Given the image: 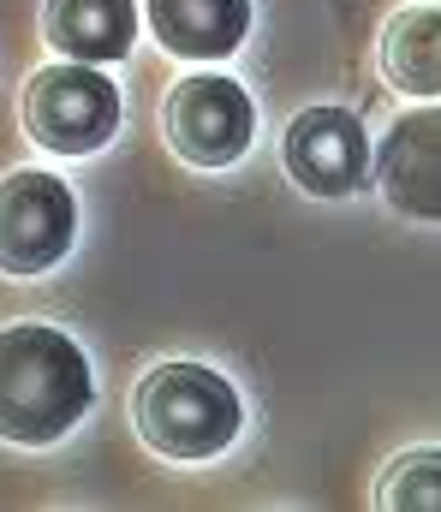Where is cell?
Here are the masks:
<instances>
[{
	"mask_svg": "<svg viewBox=\"0 0 441 512\" xmlns=\"http://www.w3.org/2000/svg\"><path fill=\"white\" fill-rule=\"evenodd\" d=\"M90 358L48 322L0 328V441L54 447L90 411Z\"/></svg>",
	"mask_w": 441,
	"mask_h": 512,
	"instance_id": "obj_1",
	"label": "cell"
},
{
	"mask_svg": "<svg viewBox=\"0 0 441 512\" xmlns=\"http://www.w3.org/2000/svg\"><path fill=\"white\" fill-rule=\"evenodd\" d=\"M132 423L161 459H215L233 447L245 405L209 364H155L132 393Z\"/></svg>",
	"mask_w": 441,
	"mask_h": 512,
	"instance_id": "obj_2",
	"label": "cell"
},
{
	"mask_svg": "<svg viewBox=\"0 0 441 512\" xmlns=\"http://www.w3.org/2000/svg\"><path fill=\"white\" fill-rule=\"evenodd\" d=\"M24 131L54 155H90L120 131V90L96 66H42L24 84Z\"/></svg>",
	"mask_w": 441,
	"mask_h": 512,
	"instance_id": "obj_3",
	"label": "cell"
},
{
	"mask_svg": "<svg viewBox=\"0 0 441 512\" xmlns=\"http://www.w3.org/2000/svg\"><path fill=\"white\" fill-rule=\"evenodd\" d=\"M161 126H167V143H173L179 161H191V167H233L251 149L257 108H251V96L233 78L203 72V78H185V84L167 90Z\"/></svg>",
	"mask_w": 441,
	"mask_h": 512,
	"instance_id": "obj_4",
	"label": "cell"
},
{
	"mask_svg": "<svg viewBox=\"0 0 441 512\" xmlns=\"http://www.w3.org/2000/svg\"><path fill=\"white\" fill-rule=\"evenodd\" d=\"M78 203L54 173H6L0 179V274H42L72 251Z\"/></svg>",
	"mask_w": 441,
	"mask_h": 512,
	"instance_id": "obj_5",
	"label": "cell"
},
{
	"mask_svg": "<svg viewBox=\"0 0 441 512\" xmlns=\"http://www.w3.org/2000/svg\"><path fill=\"white\" fill-rule=\"evenodd\" d=\"M281 167L310 197H352L370 173V137L346 108H304L281 137Z\"/></svg>",
	"mask_w": 441,
	"mask_h": 512,
	"instance_id": "obj_6",
	"label": "cell"
},
{
	"mask_svg": "<svg viewBox=\"0 0 441 512\" xmlns=\"http://www.w3.org/2000/svg\"><path fill=\"white\" fill-rule=\"evenodd\" d=\"M376 185L388 209L441 221V108H412L376 143Z\"/></svg>",
	"mask_w": 441,
	"mask_h": 512,
	"instance_id": "obj_7",
	"label": "cell"
},
{
	"mask_svg": "<svg viewBox=\"0 0 441 512\" xmlns=\"http://www.w3.org/2000/svg\"><path fill=\"white\" fill-rule=\"evenodd\" d=\"M42 36L78 66H108L132 54L138 6L132 0H42Z\"/></svg>",
	"mask_w": 441,
	"mask_h": 512,
	"instance_id": "obj_8",
	"label": "cell"
},
{
	"mask_svg": "<svg viewBox=\"0 0 441 512\" xmlns=\"http://www.w3.org/2000/svg\"><path fill=\"white\" fill-rule=\"evenodd\" d=\"M149 30L179 60H221L251 30V0H149Z\"/></svg>",
	"mask_w": 441,
	"mask_h": 512,
	"instance_id": "obj_9",
	"label": "cell"
},
{
	"mask_svg": "<svg viewBox=\"0 0 441 512\" xmlns=\"http://www.w3.org/2000/svg\"><path fill=\"white\" fill-rule=\"evenodd\" d=\"M382 72L406 96H441V6H406L388 18Z\"/></svg>",
	"mask_w": 441,
	"mask_h": 512,
	"instance_id": "obj_10",
	"label": "cell"
},
{
	"mask_svg": "<svg viewBox=\"0 0 441 512\" xmlns=\"http://www.w3.org/2000/svg\"><path fill=\"white\" fill-rule=\"evenodd\" d=\"M376 507L394 512H441V453L436 447H412L400 453L382 483H376Z\"/></svg>",
	"mask_w": 441,
	"mask_h": 512,
	"instance_id": "obj_11",
	"label": "cell"
}]
</instances>
